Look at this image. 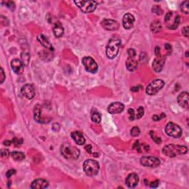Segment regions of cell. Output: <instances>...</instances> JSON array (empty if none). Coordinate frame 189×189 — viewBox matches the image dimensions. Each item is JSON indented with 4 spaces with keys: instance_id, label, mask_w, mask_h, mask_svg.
<instances>
[{
    "instance_id": "1",
    "label": "cell",
    "mask_w": 189,
    "mask_h": 189,
    "mask_svg": "<svg viewBox=\"0 0 189 189\" xmlns=\"http://www.w3.org/2000/svg\"><path fill=\"white\" fill-rule=\"evenodd\" d=\"M60 151L62 156L67 160H76L80 155V150L78 148L67 143L61 145Z\"/></svg>"
},
{
    "instance_id": "2",
    "label": "cell",
    "mask_w": 189,
    "mask_h": 189,
    "mask_svg": "<svg viewBox=\"0 0 189 189\" xmlns=\"http://www.w3.org/2000/svg\"><path fill=\"white\" fill-rule=\"evenodd\" d=\"M187 151H188L187 147L181 145L169 144L163 148V154L170 157H174L177 154H186Z\"/></svg>"
},
{
    "instance_id": "3",
    "label": "cell",
    "mask_w": 189,
    "mask_h": 189,
    "mask_svg": "<svg viewBox=\"0 0 189 189\" xmlns=\"http://www.w3.org/2000/svg\"><path fill=\"white\" fill-rule=\"evenodd\" d=\"M120 44L121 41L118 38L114 37V38L109 39L106 49V56L109 59H113L117 56L119 53V50H120Z\"/></svg>"
},
{
    "instance_id": "4",
    "label": "cell",
    "mask_w": 189,
    "mask_h": 189,
    "mask_svg": "<svg viewBox=\"0 0 189 189\" xmlns=\"http://www.w3.org/2000/svg\"><path fill=\"white\" fill-rule=\"evenodd\" d=\"M84 172L89 177H93V176L98 174L100 169V166L98 161L95 160L89 159L87 160L83 165Z\"/></svg>"
},
{
    "instance_id": "5",
    "label": "cell",
    "mask_w": 189,
    "mask_h": 189,
    "mask_svg": "<svg viewBox=\"0 0 189 189\" xmlns=\"http://www.w3.org/2000/svg\"><path fill=\"white\" fill-rule=\"evenodd\" d=\"M74 3L84 13L93 12L98 5V3L95 1H75Z\"/></svg>"
},
{
    "instance_id": "6",
    "label": "cell",
    "mask_w": 189,
    "mask_h": 189,
    "mask_svg": "<svg viewBox=\"0 0 189 189\" xmlns=\"http://www.w3.org/2000/svg\"><path fill=\"white\" fill-rule=\"evenodd\" d=\"M165 82L161 79H156L151 81L146 87V92L148 95H154L158 93L164 87Z\"/></svg>"
},
{
    "instance_id": "7",
    "label": "cell",
    "mask_w": 189,
    "mask_h": 189,
    "mask_svg": "<svg viewBox=\"0 0 189 189\" xmlns=\"http://www.w3.org/2000/svg\"><path fill=\"white\" fill-rule=\"evenodd\" d=\"M165 131H166V133L169 136L172 137L174 138H180L182 133V129L178 125H177V124L172 122H169L166 125V128H165Z\"/></svg>"
},
{
    "instance_id": "8",
    "label": "cell",
    "mask_w": 189,
    "mask_h": 189,
    "mask_svg": "<svg viewBox=\"0 0 189 189\" xmlns=\"http://www.w3.org/2000/svg\"><path fill=\"white\" fill-rule=\"evenodd\" d=\"M82 63H83L84 67L87 72H91V73H95L98 71V66L93 58L89 57V56L83 58Z\"/></svg>"
},
{
    "instance_id": "9",
    "label": "cell",
    "mask_w": 189,
    "mask_h": 189,
    "mask_svg": "<svg viewBox=\"0 0 189 189\" xmlns=\"http://www.w3.org/2000/svg\"><path fill=\"white\" fill-rule=\"evenodd\" d=\"M140 163L146 167L157 168L160 165V160L155 157H142L140 158Z\"/></svg>"
},
{
    "instance_id": "10",
    "label": "cell",
    "mask_w": 189,
    "mask_h": 189,
    "mask_svg": "<svg viewBox=\"0 0 189 189\" xmlns=\"http://www.w3.org/2000/svg\"><path fill=\"white\" fill-rule=\"evenodd\" d=\"M11 68L13 69L14 72L17 75H20L24 72L25 69V64H23L22 60L18 59H14L11 63Z\"/></svg>"
},
{
    "instance_id": "11",
    "label": "cell",
    "mask_w": 189,
    "mask_h": 189,
    "mask_svg": "<svg viewBox=\"0 0 189 189\" xmlns=\"http://www.w3.org/2000/svg\"><path fill=\"white\" fill-rule=\"evenodd\" d=\"M21 93L27 99H32L34 98L35 90L33 85L29 84L24 85L21 89Z\"/></svg>"
},
{
    "instance_id": "12",
    "label": "cell",
    "mask_w": 189,
    "mask_h": 189,
    "mask_svg": "<svg viewBox=\"0 0 189 189\" xmlns=\"http://www.w3.org/2000/svg\"><path fill=\"white\" fill-rule=\"evenodd\" d=\"M124 108H125V106H124V105L122 103L114 102L109 105L107 108V111L108 112L112 114H119V113H121L124 110Z\"/></svg>"
},
{
    "instance_id": "13",
    "label": "cell",
    "mask_w": 189,
    "mask_h": 189,
    "mask_svg": "<svg viewBox=\"0 0 189 189\" xmlns=\"http://www.w3.org/2000/svg\"><path fill=\"white\" fill-rule=\"evenodd\" d=\"M101 26L107 30H117L119 28V24L117 21L112 19H104L101 22Z\"/></svg>"
},
{
    "instance_id": "14",
    "label": "cell",
    "mask_w": 189,
    "mask_h": 189,
    "mask_svg": "<svg viewBox=\"0 0 189 189\" xmlns=\"http://www.w3.org/2000/svg\"><path fill=\"white\" fill-rule=\"evenodd\" d=\"M139 182V177L136 173H132L129 174L126 178V185L130 188H134L138 185Z\"/></svg>"
},
{
    "instance_id": "15",
    "label": "cell",
    "mask_w": 189,
    "mask_h": 189,
    "mask_svg": "<svg viewBox=\"0 0 189 189\" xmlns=\"http://www.w3.org/2000/svg\"><path fill=\"white\" fill-rule=\"evenodd\" d=\"M165 63H166V59H165V57H163V56H160L157 57L154 60V61H153L152 64V67L155 72H161L163 68Z\"/></svg>"
},
{
    "instance_id": "16",
    "label": "cell",
    "mask_w": 189,
    "mask_h": 189,
    "mask_svg": "<svg viewBox=\"0 0 189 189\" xmlns=\"http://www.w3.org/2000/svg\"><path fill=\"white\" fill-rule=\"evenodd\" d=\"M41 111H42V108H41V105L38 104L35 106L34 111H33V114H34V119L35 121L38 123H44L50 122L47 119L44 118L41 114Z\"/></svg>"
},
{
    "instance_id": "17",
    "label": "cell",
    "mask_w": 189,
    "mask_h": 189,
    "mask_svg": "<svg viewBox=\"0 0 189 189\" xmlns=\"http://www.w3.org/2000/svg\"><path fill=\"white\" fill-rule=\"evenodd\" d=\"M135 17L132 14H127L123 16V25L124 28L127 30H129L133 27L134 23H135Z\"/></svg>"
},
{
    "instance_id": "18",
    "label": "cell",
    "mask_w": 189,
    "mask_h": 189,
    "mask_svg": "<svg viewBox=\"0 0 189 189\" xmlns=\"http://www.w3.org/2000/svg\"><path fill=\"white\" fill-rule=\"evenodd\" d=\"M177 102L182 108L188 109V93L182 92L177 97Z\"/></svg>"
},
{
    "instance_id": "19",
    "label": "cell",
    "mask_w": 189,
    "mask_h": 189,
    "mask_svg": "<svg viewBox=\"0 0 189 189\" xmlns=\"http://www.w3.org/2000/svg\"><path fill=\"white\" fill-rule=\"evenodd\" d=\"M49 186V182L44 179H37L33 181L30 185V188L33 189H42L46 188Z\"/></svg>"
},
{
    "instance_id": "20",
    "label": "cell",
    "mask_w": 189,
    "mask_h": 189,
    "mask_svg": "<svg viewBox=\"0 0 189 189\" xmlns=\"http://www.w3.org/2000/svg\"><path fill=\"white\" fill-rule=\"evenodd\" d=\"M37 39H38V41H39V43L42 45L44 47L46 48L47 50H48L50 52L54 51V47H53L52 44L50 42L49 40L46 38L44 35L39 34L37 36Z\"/></svg>"
},
{
    "instance_id": "21",
    "label": "cell",
    "mask_w": 189,
    "mask_h": 189,
    "mask_svg": "<svg viewBox=\"0 0 189 189\" xmlns=\"http://www.w3.org/2000/svg\"><path fill=\"white\" fill-rule=\"evenodd\" d=\"M135 56H128L127 61H126V66H127V68L129 71L130 72H133L135 69L138 68V61L135 59Z\"/></svg>"
},
{
    "instance_id": "22",
    "label": "cell",
    "mask_w": 189,
    "mask_h": 189,
    "mask_svg": "<svg viewBox=\"0 0 189 189\" xmlns=\"http://www.w3.org/2000/svg\"><path fill=\"white\" fill-rule=\"evenodd\" d=\"M71 137L73 139L74 141L77 143L78 145H84L86 142V140H85L83 134L81 132H78V131H75V132H72L71 133Z\"/></svg>"
},
{
    "instance_id": "23",
    "label": "cell",
    "mask_w": 189,
    "mask_h": 189,
    "mask_svg": "<svg viewBox=\"0 0 189 189\" xmlns=\"http://www.w3.org/2000/svg\"><path fill=\"white\" fill-rule=\"evenodd\" d=\"M53 31L55 36H56V38H59V37L62 36V35L64 34V27L61 25L60 22H57L56 23L54 24V25H53Z\"/></svg>"
},
{
    "instance_id": "24",
    "label": "cell",
    "mask_w": 189,
    "mask_h": 189,
    "mask_svg": "<svg viewBox=\"0 0 189 189\" xmlns=\"http://www.w3.org/2000/svg\"><path fill=\"white\" fill-rule=\"evenodd\" d=\"M151 30L153 32V33H159L161 30H162V25H161L160 22L158 20H155L151 24Z\"/></svg>"
},
{
    "instance_id": "25",
    "label": "cell",
    "mask_w": 189,
    "mask_h": 189,
    "mask_svg": "<svg viewBox=\"0 0 189 189\" xmlns=\"http://www.w3.org/2000/svg\"><path fill=\"white\" fill-rule=\"evenodd\" d=\"M11 157L16 161H22L25 158V155L21 151H13L11 153Z\"/></svg>"
},
{
    "instance_id": "26",
    "label": "cell",
    "mask_w": 189,
    "mask_h": 189,
    "mask_svg": "<svg viewBox=\"0 0 189 189\" xmlns=\"http://www.w3.org/2000/svg\"><path fill=\"white\" fill-rule=\"evenodd\" d=\"M21 59H22V61L23 62V64H25V66L28 65L29 62H30V53H29L27 51L22 52V54H21Z\"/></svg>"
},
{
    "instance_id": "27",
    "label": "cell",
    "mask_w": 189,
    "mask_h": 189,
    "mask_svg": "<svg viewBox=\"0 0 189 189\" xmlns=\"http://www.w3.org/2000/svg\"><path fill=\"white\" fill-rule=\"evenodd\" d=\"M91 119L93 123H99L101 120V114H100L98 112H97V111L93 112H92Z\"/></svg>"
},
{
    "instance_id": "28",
    "label": "cell",
    "mask_w": 189,
    "mask_h": 189,
    "mask_svg": "<svg viewBox=\"0 0 189 189\" xmlns=\"http://www.w3.org/2000/svg\"><path fill=\"white\" fill-rule=\"evenodd\" d=\"M180 10L182 12L184 13V14H189V2L188 1L183 2L180 5Z\"/></svg>"
},
{
    "instance_id": "29",
    "label": "cell",
    "mask_w": 189,
    "mask_h": 189,
    "mask_svg": "<svg viewBox=\"0 0 189 189\" xmlns=\"http://www.w3.org/2000/svg\"><path fill=\"white\" fill-rule=\"evenodd\" d=\"M180 17L179 15L176 16L175 19H174V22H173V24H172L170 26H169V29H172V30H174V29L177 28V27H178L179 24H180Z\"/></svg>"
},
{
    "instance_id": "30",
    "label": "cell",
    "mask_w": 189,
    "mask_h": 189,
    "mask_svg": "<svg viewBox=\"0 0 189 189\" xmlns=\"http://www.w3.org/2000/svg\"><path fill=\"white\" fill-rule=\"evenodd\" d=\"M144 114V108L143 106H139L138 110H137V113L135 114V118L140 119Z\"/></svg>"
},
{
    "instance_id": "31",
    "label": "cell",
    "mask_w": 189,
    "mask_h": 189,
    "mask_svg": "<svg viewBox=\"0 0 189 189\" xmlns=\"http://www.w3.org/2000/svg\"><path fill=\"white\" fill-rule=\"evenodd\" d=\"M140 133V129L138 127H134L131 130V135L132 137H138Z\"/></svg>"
},
{
    "instance_id": "32",
    "label": "cell",
    "mask_w": 189,
    "mask_h": 189,
    "mask_svg": "<svg viewBox=\"0 0 189 189\" xmlns=\"http://www.w3.org/2000/svg\"><path fill=\"white\" fill-rule=\"evenodd\" d=\"M128 113L129 114V119L131 120H134L135 118V112L134 111L133 109H128Z\"/></svg>"
},
{
    "instance_id": "33",
    "label": "cell",
    "mask_w": 189,
    "mask_h": 189,
    "mask_svg": "<svg viewBox=\"0 0 189 189\" xmlns=\"http://www.w3.org/2000/svg\"><path fill=\"white\" fill-rule=\"evenodd\" d=\"M152 11H153V13H154V14H157V15H161V14H163V11L161 10L160 8L158 7L157 5L154 6V7L153 8Z\"/></svg>"
},
{
    "instance_id": "34",
    "label": "cell",
    "mask_w": 189,
    "mask_h": 189,
    "mask_svg": "<svg viewBox=\"0 0 189 189\" xmlns=\"http://www.w3.org/2000/svg\"><path fill=\"white\" fill-rule=\"evenodd\" d=\"M150 135H151V138H152L153 140H154V142H156V143H158V144H159V143H161V139L160 138H158V137H156V136H155L154 132H150Z\"/></svg>"
},
{
    "instance_id": "35",
    "label": "cell",
    "mask_w": 189,
    "mask_h": 189,
    "mask_svg": "<svg viewBox=\"0 0 189 189\" xmlns=\"http://www.w3.org/2000/svg\"><path fill=\"white\" fill-rule=\"evenodd\" d=\"M5 5L7 6L9 9H11V11H14V8H15V4H14V2H13L11 1L6 2Z\"/></svg>"
},
{
    "instance_id": "36",
    "label": "cell",
    "mask_w": 189,
    "mask_h": 189,
    "mask_svg": "<svg viewBox=\"0 0 189 189\" xmlns=\"http://www.w3.org/2000/svg\"><path fill=\"white\" fill-rule=\"evenodd\" d=\"M9 150L8 149H6V148H5V149H2L1 150V156L2 157H8L9 156Z\"/></svg>"
},
{
    "instance_id": "37",
    "label": "cell",
    "mask_w": 189,
    "mask_h": 189,
    "mask_svg": "<svg viewBox=\"0 0 189 189\" xmlns=\"http://www.w3.org/2000/svg\"><path fill=\"white\" fill-rule=\"evenodd\" d=\"M13 143H14V145H15L16 146H19V145L22 144V143H23V140H22V139H17V138H14V140H12Z\"/></svg>"
},
{
    "instance_id": "38",
    "label": "cell",
    "mask_w": 189,
    "mask_h": 189,
    "mask_svg": "<svg viewBox=\"0 0 189 189\" xmlns=\"http://www.w3.org/2000/svg\"><path fill=\"white\" fill-rule=\"evenodd\" d=\"M16 174V170H14V169H11V170L8 171L7 173H6V177H7L8 178H10L11 176L14 175V174Z\"/></svg>"
},
{
    "instance_id": "39",
    "label": "cell",
    "mask_w": 189,
    "mask_h": 189,
    "mask_svg": "<svg viewBox=\"0 0 189 189\" xmlns=\"http://www.w3.org/2000/svg\"><path fill=\"white\" fill-rule=\"evenodd\" d=\"M159 184H160V181L159 180H155V181H154V182H151V184H150V187H151V188H157L158 187V185H159Z\"/></svg>"
},
{
    "instance_id": "40",
    "label": "cell",
    "mask_w": 189,
    "mask_h": 189,
    "mask_svg": "<svg viewBox=\"0 0 189 189\" xmlns=\"http://www.w3.org/2000/svg\"><path fill=\"white\" fill-rule=\"evenodd\" d=\"M182 34H183V35H185V37L188 36V26H187V27H183V29H182Z\"/></svg>"
},
{
    "instance_id": "41",
    "label": "cell",
    "mask_w": 189,
    "mask_h": 189,
    "mask_svg": "<svg viewBox=\"0 0 189 189\" xmlns=\"http://www.w3.org/2000/svg\"><path fill=\"white\" fill-rule=\"evenodd\" d=\"M52 128H53V130L57 132V131H59L60 129V125L59 123H53V125L52 126Z\"/></svg>"
},
{
    "instance_id": "42",
    "label": "cell",
    "mask_w": 189,
    "mask_h": 189,
    "mask_svg": "<svg viewBox=\"0 0 189 189\" xmlns=\"http://www.w3.org/2000/svg\"><path fill=\"white\" fill-rule=\"evenodd\" d=\"M5 79V75L4 70L2 68H1V83L2 84L4 82Z\"/></svg>"
},
{
    "instance_id": "43",
    "label": "cell",
    "mask_w": 189,
    "mask_h": 189,
    "mask_svg": "<svg viewBox=\"0 0 189 189\" xmlns=\"http://www.w3.org/2000/svg\"><path fill=\"white\" fill-rule=\"evenodd\" d=\"M162 117H165V114H162V116H158V115H154L152 117L153 120H155V121H157V120H160L161 118H162Z\"/></svg>"
},
{
    "instance_id": "44",
    "label": "cell",
    "mask_w": 189,
    "mask_h": 189,
    "mask_svg": "<svg viewBox=\"0 0 189 189\" xmlns=\"http://www.w3.org/2000/svg\"><path fill=\"white\" fill-rule=\"evenodd\" d=\"M155 53H156V56L157 57H158V56H160V48L158 46L156 47V48H155Z\"/></svg>"
},
{
    "instance_id": "45",
    "label": "cell",
    "mask_w": 189,
    "mask_h": 189,
    "mask_svg": "<svg viewBox=\"0 0 189 189\" xmlns=\"http://www.w3.org/2000/svg\"><path fill=\"white\" fill-rule=\"evenodd\" d=\"M165 49L167 50L169 52H170L172 50V46L169 44H165Z\"/></svg>"
},
{
    "instance_id": "46",
    "label": "cell",
    "mask_w": 189,
    "mask_h": 189,
    "mask_svg": "<svg viewBox=\"0 0 189 189\" xmlns=\"http://www.w3.org/2000/svg\"><path fill=\"white\" fill-rule=\"evenodd\" d=\"M11 143H13L12 141H10V140H5L4 143H3V144H4L5 146H11Z\"/></svg>"
},
{
    "instance_id": "47",
    "label": "cell",
    "mask_w": 189,
    "mask_h": 189,
    "mask_svg": "<svg viewBox=\"0 0 189 189\" xmlns=\"http://www.w3.org/2000/svg\"><path fill=\"white\" fill-rule=\"evenodd\" d=\"M85 148H86V150H87V151H88V152L92 153V151H91V150H92V146H90V145H88V146H87L86 147H85Z\"/></svg>"
},
{
    "instance_id": "48",
    "label": "cell",
    "mask_w": 189,
    "mask_h": 189,
    "mask_svg": "<svg viewBox=\"0 0 189 189\" xmlns=\"http://www.w3.org/2000/svg\"><path fill=\"white\" fill-rule=\"evenodd\" d=\"M185 56H186V57H187V58H188V51H187V52H186V53H185Z\"/></svg>"
}]
</instances>
